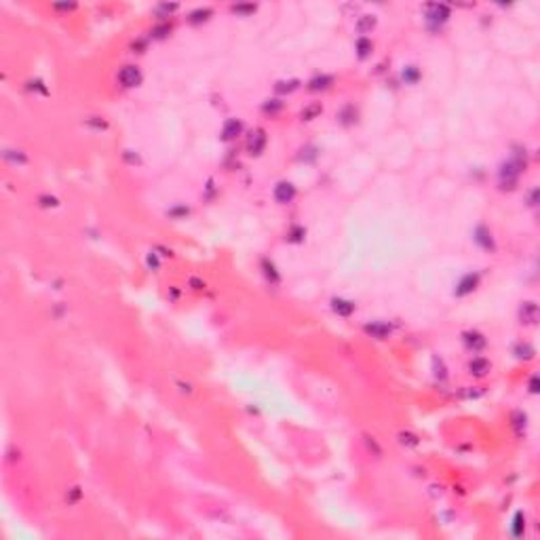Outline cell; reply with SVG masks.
I'll return each instance as SVG.
<instances>
[{"instance_id":"cell-1","label":"cell","mask_w":540,"mask_h":540,"mask_svg":"<svg viewBox=\"0 0 540 540\" xmlns=\"http://www.w3.org/2000/svg\"><path fill=\"white\" fill-rule=\"evenodd\" d=\"M120 80H123L125 87H135L139 82V70L135 66H127L123 72H120Z\"/></svg>"}]
</instances>
